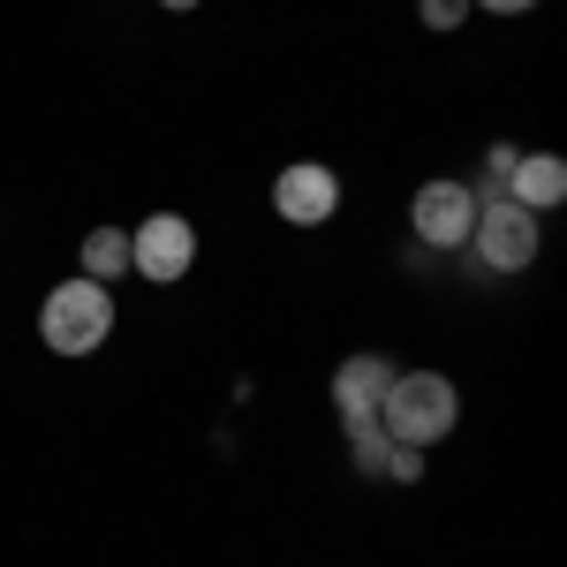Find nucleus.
Wrapping results in <instances>:
<instances>
[{
  "instance_id": "obj_4",
  "label": "nucleus",
  "mask_w": 567,
  "mask_h": 567,
  "mask_svg": "<svg viewBox=\"0 0 567 567\" xmlns=\"http://www.w3.org/2000/svg\"><path fill=\"white\" fill-rule=\"evenodd\" d=\"M409 227L424 250H462L470 227H477V189L470 182H424L416 205H409Z\"/></svg>"
},
{
  "instance_id": "obj_7",
  "label": "nucleus",
  "mask_w": 567,
  "mask_h": 567,
  "mask_svg": "<svg viewBox=\"0 0 567 567\" xmlns=\"http://www.w3.org/2000/svg\"><path fill=\"white\" fill-rule=\"evenodd\" d=\"M393 386V363L386 355H349L341 371H333V409H341V424H379V401Z\"/></svg>"
},
{
  "instance_id": "obj_3",
  "label": "nucleus",
  "mask_w": 567,
  "mask_h": 567,
  "mask_svg": "<svg viewBox=\"0 0 567 567\" xmlns=\"http://www.w3.org/2000/svg\"><path fill=\"white\" fill-rule=\"evenodd\" d=\"M470 243H477V258L492 265V272H523V265L537 258V213L515 205V197H492V205H477Z\"/></svg>"
},
{
  "instance_id": "obj_11",
  "label": "nucleus",
  "mask_w": 567,
  "mask_h": 567,
  "mask_svg": "<svg viewBox=\"0 0 567 567\" xmlns=\"http://www.w3.org/2000/svg\"><path fill=\"white\" fill-rule=\"evenodd\" d=\"M416 16H424L432 31H462V16H470V0H424Z\"/></svg>"
},
{
  "instance_id": "obj_6",
  "label": "nucleus",
  "mask_w": 567,
  "mask_h": 567,
  "mask_svg": "<svg viewBox=\"0 0 567 567\" xmlns=\"http://www.w3.org/2000/svg\"><path fill=\"white\" fill-rule=\"evenodd\" d=\"M272 213L288 219V227H326V219L341 213V182H333V167H318V159L280 167V182H272Z\"/></svg>"
},
{
  "instance_id": "obj_8",
  "label": "nucleus",
  "mask_w": 567,
  "mask_h": 567,
  "mask_svg": "<svg viewBox=\"0 0 567 567\" xmlns=\"http://www.w3.org/2000/svg\"><path fill=\"white\" fill-rule=\"evenodd\" d=\"M507 197L529 205V213H553V205L567 197V159L560 152H529V159H515V167H507Z\"/></svg>"
},
{
  "instance_id": "obj_10",
  "label": "nucleus",
  "mask_w": 567,
  "mask_h": 567,
  "mask_svg": "<svg viewBox=\"0 0 567 567\" xmlns=\"http://www.w3.org/2000/svg\"><path fill=\"white\" fill-rule=\"evenodd\" d=\"M349 446H355V470H363V477H386V462H393V439H386V424H355V432H349Z\"/></svg>"
},
{
  "instance_id": "obj_9",
  "label": "nucleus",
  "mask_w": 567,
  "mask_h": 567,
  "mask_svg": "<svg viewBox=\"0 0 567 567\" xmlns=\"http://www.w3.org/2000/svg\"><path fill=\"white\" fill-rule=\"evenodd\" d=\"M130 272V235L122 227H91L84 235V280H114Z\"/></svg>"
},
{
  "instance_id": "obj_14",
  "label": "nucleus",
  "mask_w": 567,
  "mask_h": 567,
  "mask_svg": "<svg viewBox=\"0 0 567 567\" xmlns=\"http://www.w3.org/2000/svg\"><path fill=\"white\" fill-rule=\"evenodd\" d=\"M159 8H182V16H189V8H197V0H159Z\"/></svg>"
},
{
  "instance_id": "obj_2",
  "label": "nucleus",
  "mask_w": 567,
  "mask_h": 567,
  "mask_svg": "<svg viewBox=\"0 0 567 567\" xmlns=\"http://www.w3.org/2000/svg\"><path fill=\"white\" fill-rule=\"evenodd\" d=\"M454 416H462V401H454V386H446L439 371H409V379H393L386 401H379V424H386V439H401V446L446 439Z\"/></svg>"
},
{
  "instance_id": "obj_1",
  "label": "nucleus",
  "mask_w": 567,
  "mask_h": 567,
  "mask_svg": "<svg viewBox=\"0 0 567 567\" xmlns=\"http://www.w3.org/2000/svg\"><path fill=\"white\" fill-rule=\"evenodd\" d=\"M39 333H45L53 355L106 349V333H114V296H106V280H61L39 310Z\"/></svg>"
},
{
  "instance_id": "obj_13",
  "label": "nucleus",
  "mask_w": 567,
  "mask_h": 567,
  "mask_svg": "<svg viewBox=\"0 0 567 567\" xmlns=\"http://www.w3.org/2000/svg\"><path fill=\"white\" fill-rule=\"evenodd\" d=\"M470 8H492V16H523V8H537V0H470Z\"/></svg>"
},
{
  "instance_id": "obj_5",
  "label": "nucleus",
  "mask_w": 567,
  "mask_h": 567,
  "mask_svg": "<svg viewBox=\"0 0 567 567\" xmlns=\"http://www.w3.org/2000/svg\"><path fill=\"white\" fill-rule=\"evenodd\" d=\"M189 265H197V227H189L182 213H152L130 235V272H144V280H159V288H167V280L189 272Z\"/></svg>"
},
{
  "instance_id": "obj_12",
  "label": "nucleus",
  "mask_w": 567,
  "mask_h": 567,
  "mask_svg": "<svg viewBox=\"0 0 567 567\" xmlns=\"http://www.w3.org/2000/svg\"><path fill=\"white\" fill-rule=\"evenodd\" d=\"M386 477L416 484V477H424V446H401V439H393V462H386Z\"/></svg>"
}]
</instances>
